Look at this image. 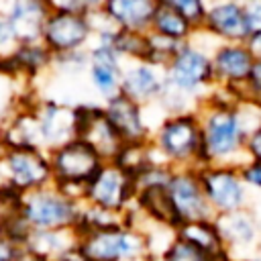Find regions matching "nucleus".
Returning a JSON list of instances; mask_svg holds the SVG:
<instances>
[{
    "instance_id": "f257e3e1",
    "label": "nucleus",
    "mask_w": 261,
    "mask_h": 261,
    "mask_svg": "<svg viewBox=\"0 0 261 261\" xmlns=\"http://www.w3.org/2000/svg\"><path fill=\"white\" fill-rule=\"evenodd\" d=\"M200 118V133H202V151L204 161L218 163V165H241L245 155L247 135L253 124L261 120V116H253L257 106L243 104L230 106L212 100H202L198 106Z\"/></svg>"
},
{
    "instance_id": "f03ea898",
    "label": "nucleus",
    "mask_w": 261,
    "mask_h": 261,
    "mask_svg": "<svg viewBox=\"0 0 261 261\" xmlns=\"http://www.w3.org/2000/svg\"><path fill=\"white\" fill-rule=\"evenodd\" d=\"M151 145L157 157L173 169H200L202 165H206L198 112L161 116V120L153 128Z\"/></svg>"
},
{
    "instance_id": "7ed1b4c3",
    "label": "nucleus",
    "mask_w": 261,
    "mask_h": 261,
    "mask_svg": "<svg viewBox=\"0 0 261 261\" xmlns=\"http://www.w3.org/2000/svg\"><path fill=\"white\" fill-rule=\"evenodd\" d=\"M77 251L86 261H153L149 234L126 222L80 234Z\"/></svg>"
},
{
    "instance_id": "20e7f679",
    "label": "nucleus",
    "mask_w": 261,
    "mask_h": 261,
    "mask_svg": "<svg viewBox=\"0 0 261 261\" xmlns=\"http://www.w3.org/2000/svg\"><path fill=\"white\" fill-rule=\"evenodd\" d=\"M82 202L55 184L29 192L20 200V216L31 230H73Z\"/></svg>"
},
{
    "instance_id": "39448f33",
    "label": "nucleus",
    "mask_w": 261,
    "mask_h": 261,
    "mask_svg": "<svg viewBox=\"0 0 261 261\" xmlns=\"http://www.w3.org/2000/svg\"><path fill=\"white\" fill-rule=\"evenodd\" d=\"M212 47L210 49L204 47L200 41H196V35L190 41L181 43L175 55L171 57V61L163 67L165 84L202 102L214 86L212 59H210Z\"/></svg>"
},
{
    "instance_id": "423d86ee",
    "label": "nucleus",
    "mask_w": 261,
    "mask_h": 261,
    "mask_svg": "<svg viewBox=\"0 0 261 261\" xmlns=\"http://www.w3.org/2000/svg\"><path fill=\"white\" fill-rule=\"evenodd\" d=\"M47 153L53 171V184L71 198L82 202L86 184L96 175V171L104 163L100 155L77 137Z\"/></svg>"
},
{
    "instance_id": "0eeeda50",
    "label": "nucleus",
    "mask_w": 261,
    "mask_h": 261,
    "mask_svg": "<svg viewBox=\"0 0 261 261\" xmlns=\"http://www.w3.org/2000/svg\"><path fill=\"white\" fill-rule=\"evenodd\" d=\"M135 196H137L135 175L128 173L118 163L106 161L96 171V175L86 184L82 202L124 216L133 208Z\"/></svg>"
},
{
    "instance_id": "6e6552de",
    "label": "nucleus",
    "mask_w": 261,
    "mask_h": 261,
    "mask_svg": "<svg viewBox=\"0 0 261 261\" xmlns=\"http://www.w3.org/2000/svg\"><path fill=\"white\" fill-rule=\"evenodd\" d=\"M0 184L16 190L22 196L39 188L51 186L53 171L49 163V153L45 149L33 147L6 149L0 159Z\"/></svg>"
},
{
    "instance_id": "1a4fd4ad",
    "label": "nucleus",
    "mask_w": 261,
    "mask_h": 261,
    "mask_svg": "<svg viewBox=\"0 0 261 261\" xmlns=\"http://www.w3.org/2000/svg\"><path fill=\"white\" fill-rule=\"evenodd\" d=\"M198 173H200L202 190L206 194V200L214 216L249 206L251 192L237 165L208 163V165H202Z\"/></svg>"
},
{
    "instance_id": "9d476101",
    "label": "nucleus",
    "mask_w": 261,
    "mask_h": 261,
    "mask_svg": "<svg viewBox=\"0 0 261 261\" xmlns=\"http://www.w3.org/2000/svg\"><path fill=\"white\" fill-rule=\"evenodd\" d=\"M41 41L53 55L88 49L94 41L92 12L51 10V14L43 27Z\"/></svg>"
},
{
    "instance_id": "9b49d317",
    "label": "nucleus",
    "mask_w": 261,
    "mask_h": 261,
    "mask_svg": "<svg viewBox=\"0 0 261 261\" xmlns=\"http://www.w3.org/2000/svg\"><path fill=\"white\" fill-rule=\"evenodd\" d=\"M220 241L232 261L239 253H251V261H257L261 251V220L251 210V206L214 216Z\"/></svg>"
},
{
    "instance_id": "f8f14e48",
    "label": "nucleus",
    "mask_w": 261,
    "mask_h": 261,
    "mask_svg": "<svg viewBox=\"0 0 261 261\" xmlns=\"http://www.w3.org/2000/svg\"><path fill=\"white\" fill-rule=\"evenodd\" d=\"M167 190H169L173 208L177 212L179 226L186 222L214 218V212H212V208L206 200V194L202 190L198 169H194V167L173 169L167 179Z\"/></svg>"
},
{
    "instance_id": "ddd939ff",
    "label": "nucleus",
    "mask_w": 261,
    "mask_h": 261,
    "mask_svg": "<svg viewBox=\"0 0 261 261\" xmlns=\"http://www.w3.org/2000/svg\"><path fill=\"white\" fill-rule=\"evenodd\" d=\"M216 43H247L249 24L239 0H208L200 29Z\"/></svg>"
},
{
    "instance_id": "4468645a",
    "label": "nucleus",
    "mask_w": 261,
    "mask_h": 261,
    "mask_svg": "<svg viewBox=\"0 0 261 261\" xmlns=\"http://www.w3.org/2000/svg\"><path fill=\"white\" fill-rule=\"evenodd\" d=\"M77 106V139L86 141L100 159L114 161L124 147V141L110 124L102 104H75Z\"/></svg>"
},
{
    "instance_id": "2eb2a0df",
    "label": "nucleus",
    "mask_w": 261,
    "mask_h": 261,
    "mask_svg": "<svg viewBox=\"0 0 261 261\" xmlns=\"http://www.w3.org/2000/svg\"><path fill=\"white\" fill-rule=\"evenodd\" d=\"M35 114L39 120L43 147L51 151L77 137V106L53 98H37Z\"/></svg>"
},
{
    "instance_id": "dca6fc26",
    "label": "nucleus",
    "mask_w": 261,
    "mask_h": 261,
    "mask_svg": "<svg viewBox=\"0 0 261 261\" xmlns=\"http://www.w3.org/2000/svg\"><path fill=\"white\" fill-rule=\"evenodd\" d=\"M104 114L110 120V124L116 128L124 145L128 143H147L151 141L153 126L147 120V108L139 102L130 100L124 94H116L102 102Z\"/></svg>"
},
{
    "instance_id": "f3484780",
    "label": "nucleus",
    "mask_w": 261,
    "mask_h": 261,
    "mask_svg": "<svg viewBox=\"0 0 261 261\" xmlns=\"http://www.w3.org/2000/svg\"><path fill=\"white\" fill-rule=\"evenodd\" d=\"M210 59L214 84L226 88H245L255 63L247 43H214Z\"/></svg>"
},
{
    "instance_id": "a211bd4d",
    "label": "nucleus",
    "mask_w": 261,
    "mask_h": 261,
    "mask_svg": "<svg viewBox=\"0 0 261 261\" xmlns=\"http://www.w3.org/2000/svg\"><path fill=\"white\" fill-rule=\"evenodd\" d=\"M165 86V73L161 67L149 61H124L120 94L149 108L155 106Z\"/></svg>"
},
{
    "instance_id": "6ab92c4d",
    "label": "nucleus",
    "mask_w": 261,
    "mask_h": 261,
    "mask_svg": "<svg viewBox=\"0 0 261 261\" xmlns=\"http://www.w3.org/2000/svg\"><path fill=\"white\" fill-rule=\"evenodd\" d=\"M18 43L41 41L43 27L51 14L49 0H6L0 10Z\"/></svg>"
},
{
    "instance_id": "aec40b11",
    "label": "nucleus",
    "mask_w": 261,
    "mask_h": 261,
    "mask_svg": "<svg viewBox=\"0 0 261 261\" xmlns=\"http://www.w3.org/2000/svg\"><path fill=\"white\" fill-rule=\"evenodd\" d=\"M133 210L137 214V220H147L157 228L173 232L179 228V218L173 208L167 184H151L137 188Z\"/></svg>"
},
{
    "instance_id": "412c9836",
    "label": "nucleus",
    "mask_w": 261,
    "mask_h": 261,
    "mask_svg": "<svg viewBox=\"0 0 261 261\" xmlns=\"http://www.w3.org/2000/svg\"><path fill=\"white\" fill-rule=\"evenodd\" d=\"M157 0H106L100 14L118 31L149 33Z\"/></svg>"
},
{
    "instance_id": "4be33fe9",
    "label": "nucleus",
    "mask_w": 261,
    "mask_h": 261,
    "mask_svg": "<svg viewBox=\"0 0 261 261\" xmlns=\"http://www.w3.org/2000/svg\"><path fill=\"white\" fill-rule=\"evenodd\" d=\"M24 247L49 261H55L77 247V234L75 230H31Z\"/></svg>"
},
{
    "instance_id": "5701e85b",
    "label": "nucleus",
    "mask_w": 261,
    "mask_h": 261,
    "mask_svg": "<svg viewBox=\"0 0 261 261\" xmlns=\"http://www.w3.org/2000/svg\"><path fill=\"white\" fill-rule=\"evenodd\" d=\"M149 31L155 33V35H161L165 39L177 41V43H186L198 33V29L184 14H179L177 10H173V8L165 6V4L157 6Z\"/></svg>"
},
{
    "instance_id": "b1692460",
    "label": "nucleus",
    "mask_w": 261,
    "mask_h": 261,
    "mask_svg": "<svg viewBox=\"0 0 261 261\" xmlns=\"http://www.w3.org/2000/svg\"><path fill=\"white\" fill-rule=\"evenodd\" d=\"M175 234L184 237L186 241L198 245L200 249H204L206 253L214 255V257H230L220 241V234H218V228L214 224V218L210 220H196V222H186L181 224Z\"/></svg>"
},
{
    "instance_id": "393cba45",
    "label": "nucleus",
    "mask_w": 261,
    "mask_h": 261,
    "mask_svg": "<svg viewBox=\"0 0 261 261\" xmlns=\"http://www.w3.org/2000/svg\"><path fill=\"white\" fill-rule=\"evenodd\" d=\"M153 261H232L230 257H214L200 249L198 245L186 241L179 234H173L169 243L153 257Z\"/></svg>"
},
{
    "instance_id": "a878e982",
    "label": "nucleus",
    "mask_w": 261,
    "mask_h": 261,
    "mask_svg": "<svg viewBox=\"0 0 261 261\" xmlns=\"http://www.w3.org/2000/svg\"><path fill=\"white\" fill-rule=\"evenodd\" d=\"M112 45L116 53L124 61H145L147 55V33H130V31H114Z\"/></svg>"
},
{
    "instance_id": "bb28decb",
    "label": "nucleus",
    "mask_w": 261,
    "mask_h": 261,
    "mask_svg": "<svg viewBox=\"0 0 261 261\" xmlns=\"http://www.w3.org/2000/svg\"><path fill=\"white\" fill-rule=\"evenodd\" d=\"M53 71L63 75H75L88 71V49L73 51V53H61L53 55Z\"/></svg>"
},
{
    "instance_id": "cd10ccee",
    "label": "nucleus",
    "mask_w": 261,
    "mask_h": 261,
    "mask_svg": "<svg viewBox=\"0 0 261 261\" xmlns=\"http://www.w3.org/2000/svg\"><path fill=\"white\" fill-rule=\"evenodd\" d=\"M157 2L177 10L179 14H184L196 29H200L206 6H208V0H157Z\"/></svg>"
},
{
    "instance_id": "c85d7f7f",
    "label": "nucleus",
    "mask_w": 261,
    "mask_h": 261,
    "mask_svg": "<svg viewBox=\"0 0 261 261\" xmlns=\"http://www.w3.org/2000/svg\"><path fill=\"white\" fill-rule=\"evenodd\" d=\"M245 98L253 106L261 104V57H255L251 75H249V80L245 84Z\"/></svg>"
},
{
    "instance_id": "c756f323",
    "label": "nucleus",
    "mask_w": 261,
    "mask_h": 261,
    "mask_svg": "<svg viewBox=\"0 0 261 261\" xmlns=\"http://www.w3.org/2000/svg\"><path fill=\"white\" fill-rule=\"evenodd\" d=\"M239 171L249 188V192H259L261 194V161L255 159H245L239 165Z\"/></svg>"
},
{
    "instance_id": "7c9ffc66",
    "label": "nucleus",
    "mask_w": 261,
    "mask_h": 261,
    "mask_svg": "<svg viewBox=\"0 0 261 261\" xmlns=\"http://www.w3.org/2000/svg\"><path fill=\"white\" fill-rule=\"evenodd\" d=\"M22 251H24V245L0 232V261H20Z\"/></svg>"
},
{
    "instance_id": "2f4dec72",
    "label": "nucleus",
    "mask_w": 261,
    "mask_h": 261,
    "mask_svg": "<svg viewBox=\"0 0 261 261\" xmlns=\"http://www.w3.org/2000/svg\"><path fill=\"white\" fill-rule=\"evenodd\" d=\"M245 155H247V159L261 161V120L257 124H253L251 130H249V135H247Z\"/></svg>"
},
{
    "instance_id": "473e14b6",
    "label": "nucleus",
    "mask_w": 261,
    "mask_h": 261,
    "mask_svg": "<svg viewBox=\"0 0 261 261\" xmlns=\"http://www.w3.org/2000/svg\"><path fill=\"white\" fill-rule=\"evenodd\" d=\"M245 16H247V24H249V37L261 33V0L245 2Z\"/></svg>"
},
{
    "instance_id": "72a5a7b5",
    "label": "nucleus",
    "mask_w": 261,
    "mask_h": 261,
    "mask_svg": "<svg viewBox=\"0 0 261 261\" xmlns=\"http://www.w3.org/2000/svg\"><path fill=\"white\" fill-rule=\"evenodd\" d=\"M16 45H18V41H16V37H14V33H12V29L8 27V22H6L4 14L0 12V55L10 53Z\"/></svg>"
},
{
    "instance_id": "f704fd0d",
    "label": "nucleus",
    "mask_w": 261,
    "mask_h": 261,
    "mask_svg": "<svg viewBox=\"0 0 261 261\" xmlns=\"http://www.w3.org/2000/svg\"><path fill=\"white\" fill-rule=\"evenodd\" d=\"M73 2H75V6H77L80 10H84V12H98V10L104 6L106 0H73Z\"/></svg>"
},
{
    "instance_id": "c9c22d12",
    "label": "nucleus",
    "mask_w": 261,
    "mask_h": 261,
    "mask_svg": "<svg viewBox=\"0 0 261 261\" xmlns=\"http://www.w3.org/2000/svg\"><path fill=\"white\" fill-rule=\"evenodd\" d=\"M247 47L251 49V53H253L255 57H261V33L251 35L249 41H247Z\"/></svg>"
},
{
    "instance_id": "e433bc0d",
    "label": "nucleus",
    "mask_w": 261,
    "mask_h": 261,
    "mask_svg": "<svg viewBox=\"0 0 261 261\" xmlns=\"http://www.w3.org/2000/svg\"><path fill=\"white\" fill-rule=\"evenodd\" d=\"M4 151H6V147L2 145V141H0V159H2V155H4Z\"/></svg>"
},
{
    "instance_id": "4c0bfd02",
    "label": "nucleus",
    "mask_w": 261,
    "mask_h": 261,
    "mask_svg": "<svg viewBox=\"0 0 261 261\" xmlns=\"http://www.w3.org/2000/svg\"><path fill=\"white\" fill-rule=\"evenodd\" d=\"M257 110H259V116H261V104H259V106H257Z\"/></svg>"
},
{
    "instance_id": "58836bf2",
    "label": "nucleus",
    "mask_w": 261,
    "mask_h": 261,
    "mask_svg": "<svg viewBox=\"0 0 261 261\" xmlns=\"http://www.w3.org/2000/svg\"><path fill=\"white\" fill-rule=\"evenodd\" d=\"M239 2H243V4H245V2H249V0H239Z\"/></svg>"
}]
</instances>
